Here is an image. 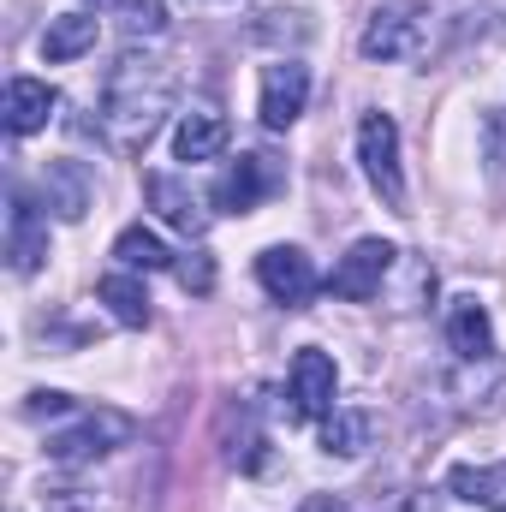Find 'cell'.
Listing matches in <instances>:
<instances>
[{"instance_id":"cell-1","label":"cell","mask_w":506,"mask_h":512,"mask_svg":"<svg viewBox=\"0 0 506 512\" xmlns=\"http://www.w3.org/2000/svg\"><path fill=\"white\" fill-rule=\"evenodd\" d=\"M173 96H179L173 60L137 54V48L120 54L114 72H108V84H102V131H108V143L120 155H137L161 131V120L173 114Z\"/></svg>"},{"instance_id":"cell-2","label":"cell","mask_w":506,"mask_h":512,"mask_svg":"<svg viewBox=\"0 0 506 512\" xmlns=\"http://www.w3.org/2000/svg\"><path fill=\"white\" fill-rule=\"evenodd\" d=\"M423 42H429V12L411 6V0H393V6H376V12H370V24H364V36H358V54L387 66V60L423 54Z\"/></svg>"},{"instance_id":"cell-3","label":"cell","mask_w":506,"mask_h":512,"mask_svg":"<svg viewBox=\"0 0 506 512\" xmlns=\"http://www.w3.org/2000/svg\"><path fill=\"white\" fill-rule=\"evenodd\" d=\"M131 435H137V423H131L126 411H78L72 429H54V435H48V459H60V465H90V459L126 447Z\"/></svg>"},{"instance_id":"cell-4","label":"cell","mask_w":506,"mask_h":512,"mask_svg":"<svg viewBox=\"0 0 506 512\" xmlns=\"http://www.w3.org/2000/svg\"><path fill=\"white\" fill-rule=\"evenodd\" d=\"M358 161H364V179L387 209L405 215V173H399V126L393 114H364L358 126Z\"/></svg>"},{"instance_id":"cell-5","label":"cell","mask_w":506,"mask_h":512,"mask_svg":"<svg viewBox=\"0 0 506 512\" xmlns=\"http://www.w3.org/2000/svg\"><path fill=\"white\" fill-rule=\"evenodd\" d=\"M393 262H399V251H393L387 239H358L352 251L334 262L328 292H334V298H346V304H370V298H381V286H387Z\"/></svg>"},{"instance_id":"cell-6","label":"cell","mask_w":506,"mask_h":512,"mask_svg":"<svg viewBox=\"0 0 506 512\" xmlns=\"http://www.w3.org/2000/svg\"><path fill=\"white\" fill-rule=\"evenodd\" d=\"M256 280H262V292H268L274 304H286V310H304V304L316 298V262L298 251V245H268V251L256 256Z\"/></svg>"},{"instance_id":"cell-7","label":"cell","mask_w":506,"mask_h":512,"mask_svg":"<svg viewBox=\"0 0 506 512\" xmlns=\"http://www.w3.org/2000/svg\"><path fill=\"white\" fill-rule=\"evenodd\" d=\"M334 393H340V370L328 352L304 346L292 358V376H286V399H292V417H328L334 411Z\"/></svg>"},{"instance_id":"cell-8","label":"cell","mask_w":506,"mask_h":512,"mask_svg":"<svg viewBox=\"0 0 506 512\" xmlns=\"http://www.w3.org/2000/svg\"><path fill=\"white\" fill-rule=\"evenodd\" d=\"M304 102H310V72H304L298 60H274V66H262V102H256L262 126L268 131L298 126Z\"/></svg>"},{"instance_id":"cell-9","label":"cell","mask_w":506,"mask_h":512,"mask_svg":"<svg viewBox=\"0 0 506 512\" xmlns=\"http://www.w3.org/2000/svg\"><path fill=\"white\" fill-rule=\"evenodd\" d=\"M274 185H280V167H274L268 155H239V161L215 179V209H221V215H251Z\"/></svg>"},{"instance_id":"cell-10","label":"cell","mask_w":506,"mask_h":512,"mask_svg":"<svg viewBox=\"0 0 506 512\" xmlns=\"http://www.w3.org/2000/svg\"><path fill=\"white\" fill-rule=\"evenodd\" d=\"M6 256H12V274H36L48 256V221L24 191H12V209H6Z\"/></svg>"},{"instance_id":"cell-11","label":"cell","mask_w":506,"mask_h":512,"mask_svg":"<svg viewBox=\"0 0 506 512\" xmlns=\"http://www.w3.org/2000/svg\"><path fill=\"white\" fill-rule=\"evenodd\" d=\"M42 197L60 221H84L90 203H96V179H90L84 161H48L42 167Z\"/></svg>"},{"instance_id":"cell-12","label":"cell","mask_w":506,"mask_h":512,"mask_svg":"<svg viewBox=\"0 0 506 512\" xmlns=\"http://www.w3.org/2000/svg\"><path fill=\"white\" fill-rule=\"evenodd\" d=\"M143 197H149V209H155L173 233H185V239H197V233L209 227V215L197 209V197H191L173 173H143Z\"/></svg>"},{"instance_id":"cell-13","label":"cell","mask_w":506,"mask_h":512,"mask_svg":"<svg viewBox=\"0 0 506 512\" xmlns=\"http://www.w3.org/2000/svg\"><path fill=\"white\" fill-rule=\"evenodd\" d=\"M447 346H453L465 364L495 358V328H489V310H483L477 298H453V304H447Z\"/></svg>"},{"instance_id":"cell-14","label":"cell","mask_w":506,"mask_h":512,"mask_svg":"<svg viewBox=\"0 0 506 512\" xmlns=\"http://www.w3.org/2000/svg\"><path fill=\"white\" fill-rule=\"evenodd\" d=\"M227 137H233L227 114H215V108H191V114L179 120V131H173V155L197 167V161H215V155L227 149Z\"/></svg>"},{"instance_id":"cell-15","label":"cell","mask_w":506,"mask_h":512,"mask_svg":"<svg viewBox=\"0 0 506 512\" xmlns=\"http://www.w3.org/2000/svg\"><path fill=\"white\" fill-rule=\"evenodd\" d=\"M96 36H102V18H96V12H60V18H48V30H42V60H48V66H66V60L90 54Z\"/></svg>"},{"instance_id":"cell-16","label":"cell","mask_w":506,"mask_h":512,"mask_svg":"<svg viewBox=\"0 0 506 512\" xmlns=\"http://www.w3.org/2000/svg\"><path fill=\"white\" fill-rule=\"evenodd\" d=\"M54 108H60L54 84H42V78H12V84H6V131H12V137L42 131Z\"/></svg>"},{"instance_id":"cell-17","label":"cell","mask_w":506,"mask_h":512,"mask_svg":"<svg viewBox=\"0 0 506 512\" xmlns=\"http://www.w3.org/2000/svg\"><path fill=\"white\" fill-rule=\"evenodd\" d=\"M96 292H102V304L114 310V322H120V328H149V316H155V310H149V292H143V280H137L131 268L108 274Z\"/></svg>"},{"instance_id":"cell-18","label":"cell","mask_w":506,"mask_h":512,"mask_svg":"<svg viewBox=\"0 0 506 512\" xmlns=\"http://www.w3.org/2000/svg\"><path fill=\"white\" fill-rule=\"evenodd\" d=\"M370 447V411H328L322 417V453L328 459H358Z\"/></svg>"},{"instance_id":"cell-19","label":"cell","mask_w":506,"mask_h":512,"mask_svg":"<svg viewBox=\"0 0 506 512\" xmlns=\"http://www.w3.org/2000/svg\"><path fill=\"white\" fill-rule=\"evenodd\" d=\"M114 262L131 268V274H155V268L173 262V251L161 245V233H149V227H126V233L114 239Z\"/></svg>"},{"instance_id":"cell-20","label":"cell","mask_w":506,"mask_h":512,"mask_svg":"<svg viewBox=\"0 0 506 512\" xmlns=\"http://www.w3.org/2000/svg\"><path fill=\"white\" fill-rule=\"evenodd\" d=\"M120 24H126V36H161L167 30V6L161 0H120Z\"/></svg>"},{"instance_id":"cell-21","label":"cell","mask_w":506,"mask_h":512,"mask_svg":"<svg viewBox=\"0 0 506 512\" xmlns=\"http://www.w3.org/2000/svg\"><path fill=\"white\" fill-rule=\"evenodd\" d=\"M447 489H453L459 501H489V471H471V465H459V471L447 477Z\"/></svg>"},{"instance_id":"cell-22","label":"cell","mask_w":506,"mask_h":512,"mask_svg":"<svg viewBox=\"0 0 506 512\" xmlns=\"http://www.w3.org/2000/svg\"><path fill=\"white\" fill-rule=\"evenodd\" d=\"M179 286H185V292H209V286H215V262L203 251L185 256V262H179Z\"/></svg>"},{"instance_id":"cell-23","label":"cell","mask_w":506,"mask_h":512,"mask_svg":"<svg viewBox=\"0 0 506 512\" xmlns=\"http://www.w3.org/2000/svg\"><path fill=\"white\" fill-rule=\"evenodd\" d=\"M483 143H489L495 173H506V114H489V120H483Z\"/></svg>"},{"instance_id":"cell-24","label":"cell","mask_w":506,"mask_h":512,"mask_svg":"<svg viewBox=\"0 0 506 512\" xmlns=\"http://www.w3.org/2000/svg\"><path fill=\"white\" fill-rule=\"evenodd\" d=\"M24 411H30V417H72L78 405H72L66 393H30V405H24Z\"/></svg>"},{"instance_id":"cell-25","label":"cell","mask_w":506,"mask_h":512,"mask_svg":"<svg viewBox=\"0 0 506 512\" xmlns=\"http://www.w3.org/2000/svg\"><path fill=\"white\" fill-rule=\"evenodd\" d=\"M495 512H506V507H495Z\"/></svg>"}]
</instances>
